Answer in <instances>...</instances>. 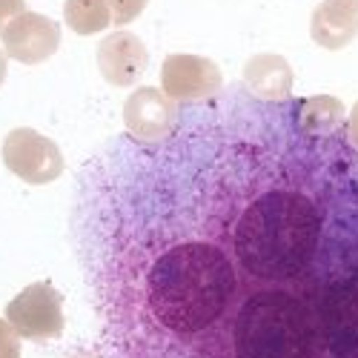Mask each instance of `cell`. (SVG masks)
Here are the masks:
<instances>
[{
  "label": "cell",
  "instance_id": "1",
  "mask_svg": "<svg viewBox=\"0 0 358 358\" xmlns=\"http://www.w3.org/2000/svg\"><path fill=\"white\" fill-rule=\"evenodd\" d=\"M198 201L232 287L198 358H358V146L298 127L221 152Z\"/></svg>",
  "mask_w": 358,
  "mask_h": 358
},
{
  "label": "cell",
  "instance_id": "2",
  "mask_svg": "<svg viewBox=\"0 0 358 358\" xmlns=\"http://www.w3.org/2000/svg\"><path fill=\"white\" fill-rule=\"evenodd\" d=\"M6 321L26 341H52L64 333V298L49 281H35L20 289L9 307Z\"/></svg>",
  "mask_w": 358,
  "mask_h": 358
},
{
  "label": "cell",
  "instance_id": "3",
  "mask_svg": "<svg viewBox=\"0 0 358 358\" xmlns=\"http://www.w3.org/2000/svg\"><path fill=\"white\" fill-rule=\"evenodd\" d=\"M3 164L20 181L32 187H43L61 178L64 152L52 138L41 135L38 129L17 127L3 141Z\"/></svg>",
  "mask_w": 358,
  "mask_h": 358
},
{
  "label": "cell",
  "instance_id": "4",
  "mask_svg": "<svg viewBox=\"0 0 358 358\" xmlns=\"http://www.w3.org/2000/svg\"><path fill=\"white\" fill-rule=\"evenodd\" d=\"M0 46L6 57L26 66L43 64L61 46V26L38 12H20L17 17L0 23Z\"/></svg>",
  "mask_w": 358,
  "mask_h": 358
},
{
  "label": "cell",
  "instance_id": "5",
  "mask_svg": "<svg viewBox=\"0 0 358 358\" xmlns=\"http://www.w3.org/2000/svg\"><path fill=\"white\" fill-rule=\"evenodd\" d=\"M224 86L215 61L201 55H169L161 66V89L172 101H206Z\"/></svg>",
  "mask_w": 358,
  "mask_h": 358
},
{
  "label": "cell",
  "instance_id": "6",
  "mask_svg": "<svg viewBox=\"0 0 358 358\" xmlns=\"http://www.w3.org/2000/svg\"><path fill=\"white\" fill-rule=\"evenodd\" d=\"M124 124L141 143L166 141L178 127L175 101L158 86H141L124 103Z\"/></svg>",
  "mask_w": 358,
  "mask_h": 358
},
{
  "label": "cell",
  "instance_id": "7",
  "mask_svg": "<svg viewBox=\"0 0 358 358\" xmlns=\"http://www.w3.org/2000/svg\"><path fill=\"white\" fill-rule=\"evenodd\" d=\"M149 64L146 46L132 32H112L98 43V69L112 86H135Z\"/></svg>",
  "mask_w": 358,
  "mask_h": 358
},
{
  "label": "cell",
  "instance_id": "8",
  "mask_svg": "<svg viewBox=\"0 0 358 358\" xmlns=\"http://www.w3.org/2000/svg\"><path fill=\"white\" fill-rule=\"evenodd\" d=\"M241 78L247 92L264 103H281V101H289L292 95L295 75H292V66L287 64V57L281 55H273V52L252 55L244 64Z\"/></svg>",
  "mask_w": 358,
  "mask_h": 358
},
{
  "label": "cell",
  "instance_id": "9",
  "mask_svg": "<svg viewBox=\"0 0 358 358\" xmlns=\"http://www.w3.org/2000/svg\"><path fill=\"white\" fill-rule=\"evenodd\" d=\"M310 35L324 49H333V52L347 49L358 38V15L321 0V3L313 9Z\"/></svg>",
  "mask_w": 358,
  "mask_h": 358
},
{
  "label": "cell",
  "instance_id": "10",
  "mask_svg": "<svg viewBox=\"0 0 358 358\" xmlns=\"http://www.w3.org/2000/svg\"><path fill=\"white\" fill-rule=\"evenodd\" d=\"M292 115L301 129L315 132V135H327V132H338L344 129V117L347 109L338 98L333 95H315V98H304L292 103Z\"/></svg>",
  "mask_w": 358,
  "mask_h": 358
},
{
  "label": "cell",
  "instance_id": "11",
  "mask_svg": "<svg viewBox=\"0 0 358 358\" xmlns=\"http://www.w3.org/2000/svg\"><path fill=\"white\" fill-rule=\"evenodd\" d=\"M64 17L75 35H95L112 23V12L106 6V0H66Z\"/></svg>",
  "mask_w": 358,
  "mask_h": 358
},
{
  "label": "cell",
  "instance_id": "12",
  "mask_svg": "<svg viewBox=\"0 0 358 358\" xmlns=\"http://www.w3.org/2000/svg\"><path fill=\"white\" fill-rule=\"evenodd\" d=\"M149 0H106V6L112 12V23L115 26H127L132 23L143 9H146Z\"/></svg>",
  "mask_w": 358,
  "mask_h": 358
},
{
  "label": "cell",
  "instance_id": "13",
  "mask_svg": "<svg viewBox=\"0 0 358 358\" xmlns=\"http://www.w3.org/2000/svg\"><path fill=\"white\" fill-rule=\"evenodd\" d=\"M0 358H20V336L6 318H0Z\"/></svg>",
  "mask_w": 358,
  "mask_h": 358
},
{
  "label": "cell",
  "instance_id": "14",
  "mask_svg": "<svg viewBox=\"0 0 358 358\" xmlns=\"http://www.w3.org/2000/svg\"><path fill=\"white\" fill-rule=\"evenodd\" d=\"M20 12H26V0H0V23L17 17Z\"/></svg>",
  "mask_w": 358,
  "mask_h": 358
},
{
  "label": "cell",
  "instance_id": "15",
  "mask_svg": "<svg viewBox=\"0 0 358 358\" xmlns=\"http://www.w3.org/2000/svg\"><path fill=\"white\" fill-rule=\"evenodd\" d=\"M347 138L358 146V101H355V106H352V112L347 117Z\"/></svg>",
  "mask_w": 358,
  "mask_h": 358
},
{
  "label": "cell",
  "instance_id": "16",
  "mask_svg": "<svg viewBox=\"0 0 358 358\" xmlns=\"http://www.w3.org/2000/svg\"><path fill=\"white\" fill-rule=\"evenodd\" d=\"M327 3H336V6H341V9H347V12H355V15H358V0H327Z\"/></svg>",
  "mask_w": 358,
  "mask_h": 358
},
{
  "label": "cell",
  "instance_id": "17",
  "mask_svg": "<svg viewBox=\"0 0 358 358\" xmlns=\"http://www.w3.org/2000/svg\"><path fill=\"white\" fill-rule=\"evenodd\" d=\"M9 57H6V52H3V46H0V86H3V80H6V72H9Z\"/></svg>",
  "mask_w": 358,
  "mask_h": 358
},
{
  "label": "cell",
  "instance_id": "18",
  "mask_svg": "<svg viewBox=\"0 0 358 358\" xmlns=\"http://www.w3.org/2000/svg\"><path fill=\"white\" fill-rule=\"evenodd\" d=\"M72 358H98V355H92V352H75Z\"/></svg>",
  "mask_w": 358,
  "mask_h": 358
}]
</instances>
